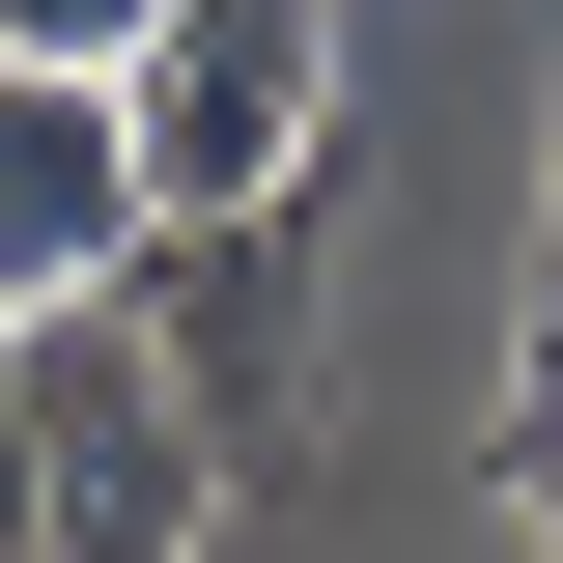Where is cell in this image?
Here are the masks:
<instances>
[{
  "label": "cell",
  "mask_w": 563,
  "mask_h": 563,
  "mask_svg": "<svg viewBox=\"0 0 563 563\" xmlns=\"http://www.w3.org/2000/svg\"><path fill=\"white\" fill-rule=\"evenodd\" d=\"M85 310H113V339H141L169 395L225 422V479H254L282 422H310V310H339V225H310V198H225V225H141V254L85 282Z\"/></svg>",
  "instance_id": "2"
},
{
  "label": "cell",
  "mask_w": 563,
  "mask_h": 563,
  "mask_svg": "<svg viewBox=\"0 0 563 563\" xmlns=\"http://www.w3.org/2000/svg\"><path fill=\"white\" fill-rule=\"evenodd\" d=\"M536 310H563V141H536Z\"/></svg>",
  "instance_id": "7"
},
{
  "label": "cell",
  "mask_w": 563,
  "mask_h": 563,
  "mask_svg": "<svg viewBox=\"0 0 563 563\" xmlns=\"http://www.w3.org/2000/svg\"><path fill=\"white\" fill-rule=\"evenodd\" d=\"M141 254V141L85 57H0V310H85V282Z\"/></svg>",
  "instance_id": "4"
},
{
  "label": "cell",
  "mask_w": 563,
  "mask_h": 563,
  "mask_svg": "<svg viewBox=\"0 0 563 563\" xmlns=\"http://www.w3.org/2000/svg\"><path fill=\"white\" fill-rule=\"evenodd\" d=\"M141 29H169V0H0V57H85V85H113Z\"/></svg>",
  "instance_id": "6"
},
{
  "label": "cell",
  "mask_w": 563,
  "mask_h": 563,
  "mask_svg": "<svg viewBox=\"0 0 563 563\" xmlns=\"http://www.w3.org/2000/svg\"><path fill=\"white\" fill-rule=\"evenodd\" d=\"M113 141H141V225L310 198V169H339V0H169L113 57Z\"/></svg>",
  "instance_id": "1"
},
{
  "label": "cell",
  "mask_w": 563,
  "mask_h": 563,
  "mask_svg": "<svg viewBox=\"0 0 563 563\" xmlns=\"http://www.w3.org/2000/svg\"><path fill=\"white\" fill-rule=\"evenodd\" d=\"M479 479H507V536L563 563V310H536V366H507V422H479Z\"/></svg>",
  "instance_id": "5"
},
{
  "label": "cell",
  "mask_w": 563,
  "mask_h": 563,
  "mask_svg": "<svg viewBox=\"0 0 563 563\" xmlns=\"http://www.w3.org/2000/svg\"><path fill=\"white\" fill-rule=\"evenodd\" d=\"M198 536H225V422L113 310H29V563H198Z\"/></svg>",
  "instance_id": "3"
}]
</instances>
